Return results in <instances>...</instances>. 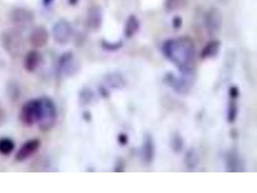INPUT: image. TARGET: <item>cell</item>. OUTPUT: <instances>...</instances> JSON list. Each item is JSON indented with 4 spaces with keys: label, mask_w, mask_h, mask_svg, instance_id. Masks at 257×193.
Masks as SVG:
<instances>
[{
    "label": "cell",
    "mask_w": 257,
    "mask_h": 193,
    "mask_svg": "<svg viewBox=\"0 0 257 193\" xmlns=\"http://www.w3.org/2000/svg\"><path fill=\"white\" fill-rule=\"evenodd\" d=\"M164 56L181 72L187 74L194 64L195 47L191 39L188 37L169 39L162 45Z\"/></svg>",
    "instance_id": "cell-1"
},
{
    "label": "cell",
    "mask_w": 257,
    "mask_h": 193,
    "mask_svg": "<svg viewBox=\"0 0 257 193\" xmlns=\"http://www.w3.org/2000/svg\"><path fill=\"white\" fill-rule=\"evenodd\" d=\"M0 43L9 56H19L25 48V40L22 32L17 29L9 28L0 34Z\"/></svg>",
    "instance_id": "cell-2"
},
{
    "label": "cell",
    "mask_w": 257,
    "mask_h": 193,
    "mask_svg": "<svg viewBox=\"0 0 257 193\" xmlns=\"http://www.w3.org/2000/svg\"><path fill=\"white\" fill-rule=\"evenodd\" d=\"M44 98L35 99L25 103L21 110L20 119L25 126H30L40 124L44 114Z\"/></svg>",
    "instance_id": "cell-3"
},
{
    "label": "cell",
    "mask_w": 257,
    "mask_h": 193,
    "mask_svg": "<svg viewBox=\"0 0 257 193\" xmlns=\"http://www.w3.org/2000/svg\"><path fill=\"white\" fill-rule=\"evenodd\" d=\"M9 18L14 27L22 32L30 28L35 20L33 12L25 8L13 9Z\"/></svg>",
    "instance_id": "cell-4"
},
{
    "label": "cell",
    "mask_w": 257,
    "mask_h": 193,
    "mask_svg": "<svg viewBox=\"0 0 257 193\" xmlns=\"http://www.w3.org/2000/svg\"><path fill=\"white\" fill-rule=\"evenodd\" d=\"M73 34L72 25L65 20L57 21L52 27L53 38L59 45L67 44L72 39Z\"/></svg>",
    "instance_id": "cell-5"
},
{
    "label": "cell",
    "mask_w": 257,
    "mask_h": 193,
    "mask_svg": "<svg viewBox=\"0 0 257 193\" xmlns=\"http://www.w3.org/2000/svg\"><path fill=\"white\" fill-rule=\"evenodd\" d=\"M222 16L217 8H211L206 13L204 17V25L209 35L214 36L219 33L221 29Z\"/></svg>",
    "instance_id": "cell-6"
},
{
    "label": "cell",
    "mask_w": 257,
    "mask_h": 193,
    "mask_svg": "<svg viewBox=\"0 0 257 193\" xmlns=\"http://www.w3.org/2000/svg\"><path fill=\"white\" fill-rule=\"evenodd\" d=\"M103 14L99 6H91L87 11L86 16V25L87 28L91 31H98L102 26Z\"/></svg>",
    "instance_id": "cell-7"
},
{
    "label": "cell",
    "mask_w": 257,
    "mask_h": 193,
    "mask_svg": "<svg viewBox=\"0 0 257 193\" xmlns=\"http://www.w3.org/2000/svg\"><path fill=\"white\" fill-rule=\"evenodd\" d=\"M45 110L42 120L39 124V127L42 130H48L51 128L56 123L57 112L54 103L50 99L44 98Z\"/></svg>",
    "instance_id": "cell-8"
},
{
    "label": "cell",
    "mask_w": 257,
    "mask_h": 193,
    "mask_svg": "<svg viewBox=\"0 0 257 193\" xmlns=\"http://www.w3.org/2000/svg\"><path fill=\"white\" fill-rule=\"evenodd\" d=\"M49 37V32L47 29L42 25H39L32 30L30 34V43L34 48H43L47 44Z\"/></svg>",
    "instance_id": "cell-9"
},
{
    "label": "cell",
    "mask_w": 257,
    "mask_h": 193,
    "mask_svg": "<svg viewBox=\"0 0 257 193\" xmlns=\"http://www.w3.org/2000/svg\"><path fill=\"white\" fill-rule=\"evenodd\" d=\"M40 145V141L38 139H32L25 142L16 153V159L19 162L28 159L38 151Z\"/></svg>",
    "instance_id": "cell-10"
},
{
    "label": "cell",
    "mask_w": 257,
    "mask_h": 193,
    "mask_svg": "<svg viewBox=\"0 0 257 193\" xmlns=\"http://www.w3.org/2000/svg\"><path fill=\"white\" fill-rule=\"evenodd\" d=\"M43 57L36 50H32L26 54L24 59V67L29 72H33L40 67Z\"/></svg>",
    "instance_id": "cell-11"
},
{
    "label": "cell",
    "mask_w": 257,
    "mask_h": 193,
    "mask_svg": "<svg viewBox=\"0 0 257 193\" xmlns=\"http://www.w3.org/2000/svg\"><path fill=\"white\" fill-rule=\"evenodd\" d=\"M140 28V21L135 15H130L126 20L124 26V34L127 38H132L136 34Z\"/></svg>",
    "instance_id": "cell-12"
},
{
    "label": "cell",
    "mask_w": 257,
    "mask_h": 193,
    "mask_svg": "<svg viewBox=\"0 0 257 193\" xmlns=\"http://www.w3.org/2000/svg\"><path fill=\"white\" fill-rule=\"evenodd\" d=\"M220 47H221V42L219 41L213 40L210 41L204 48L201 54L202 57L207 58V57L214 56L219 52Z\"/></svg>",
    "instance_id": "cell-13"
},
{
    "label": "cell",
    "mask_w": 257,
    "mask_h": 193,
    "mask_svg": "<svg viewBox=\"0 0 257 193\" xmlns=\"http://www.w3.org/2000/svg\"><path fill=\"white\" fill-rule=\"evenodd\" d=\"M15 148V142L8 137L0 139V154L4 155H10Z\"/></svg>",
    "instance_id": "cell-14"
},
{
    "label": "cell",
    "mask_w": 257,
    "mask_h": 193,
    "mask_svg": "<svg viewBox=\"0 0 257 193\" xmlns=\"http://www.w3.org/2000/svg\"><path fill=\"white\" fill-rule=\"evenodd\" d=\"M188 0H165V6L167 10L173 12L184 8Z\"/></svg>",
    "instance_id": "cell-15"
},
{
    "label": "cell",
    "mask_w": 257,
    "mask_h": 193,
    "mask_svg": "<svg viewBox=\"0 0 257 193\" xmlns=\"http://www.w3.org/2000/svg\"><path fill=\"white\" fill-rule=\"evenodd\" d=\"M102 47L105 50H109V51H114V50H118L122 46V42L121 41H117V42H109L108 41L102 40Z\"/></svg>",
    "instance_id": "cell-16"
},
{
    "label": "cell",
    "mask_w": 257,
    "mask_h": 193,
    "mask_svg": "<svg viewBox=\"0 0 257 193\" xmlns=\"http://www.w3.org/2000/svg\"><path fill=\"white\" fill-rule=\"evenodd\" d=\"M144 152L146 153L145 157H146V160L149 161L153 157V147L152 142L150 139H148L146 141V146H145V149H144Z\"/></svg>",
    "instance_id": "cell-17"
},
{
    "label": "cell",
    "mask_w": 257,
    "mask_h": 193,
    "mask_svg": "<svg viewBox=\"0 0 257 193\" xmlns=\"http://www.w3.org/2000/svg\"><path fill=\"white\" fill-rule=\"evenodd\" d=\"M173 24L174 28H180L181 25H182V20L180 17L174 18L173 20Z\"/></svg>",
    "instance_id": "cell-18"
},
{
    "label": "cell",
    "mask_w": 257,
    "mask_h": 193,
    "mask_svg": "<svg viewBox=\"0 0 257 193\" xmlns=\"http://www.w3.org/2000/svg\"><path fill=\"white\" fill-rule=\"evenodd\" d=\"M5 119H6V113L1 107H0V124L4 123Z\"/></svg>",
    "instance_id": "cell-19"
},
{
    "label": "cell",
    "mask_w": 257,
    "mask_h": 193,
    "mask_svg": "<svg viewBox=\"0 0 257 193\" xmlns=\"http://www.w3.org/2000/svg\"><path fill=\"white\" fill-rule=\"evenodd\" d=\"M55 0H42V4L43 6L48 7L50 6Z\"/></svg>",
    "instance_id": "cell-20"
},
{
    "label": "cell",
    "mask_w": 257,
    "mask_h": 193,
    "mask_svg": "<svg viewBox=\"0 0 257 193\" xmlns=\"http://www.w3.org/2000/svg\"><path fill=\"white\" fill-rule=\"evenodd\" d=\"M79 1V0H68V4L72 6H76Z\"/></svg>",
    "instance_id": "cell-21"
},
{
    "label": "cell",
    "mask_w": 257,
    "mask_h": 193,
    "mask_svg": "<svg viewBox=\"0 0 257 193\" xmlns=\"http://www.w3.org/2000/svg\"><path fill=\"white\" fill-rule=\"evenodd\" d=\"M219 1H221V2H226V1H227V0H219Z\"/></svg>",
    "instance_id": "cell-22"
}]
</instances>
